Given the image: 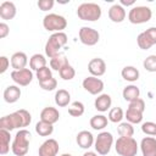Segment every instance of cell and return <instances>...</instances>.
I'll return each instance as SVG.
<instances>
[{"label": "cell", "mask_w": 156, "mask_h": 156, "mask_svg": "<svg viewBox=\"0 0 156 156\" xmlns=\"http://www.w3.org/2000/svg\"><path fill=\"white\" fill-rule=\"evenodd\" d=\"M30 122H32V115L27 110L21 108L10 115L1 117L0 129H6L9 132L13 129H23L24 127H28Z\"/></svg>", "instance_id": "cell-1"}, {"label": "cell", "mask_w": 156, "mask_h": 156, "mask_svg": "<svg viewBox=\"0 0 156 156\" xmlns=\"http://www.w3.org/2000/svg\"><path fill=\"white\" fill-rule=\"evenodd\" d=\"M30 132L27 129H20L13 138V141L11 144V150L15 156H26L29 149L30 143Z\"/></svg>", "instance_id": "cell-2"}, {"label": "cell", "mask_w": 156, "mask_h": 156, "mask_svg": "<svg viewBox=\"0 0 156 156\" xmlns=\"http://www.w3.org/2000/svg\"><path fill=\"white\" fill-rule=\"evenodd\" d=\"M67 34L63 32H57V33H52L46 44H45V55L49 58L55 57L56 55L60 54V49H62L66 44H67Z\"/></svg>", "instance_id": "cell-3"}, {"label": "cell", "mask_w": 156, "mask_h": 156, "mask_svg": "<svg viewBox=\"0 0 156 156\" xmlns=\"http://www.w3.org/2000/svg\"><path fill=\"white\" fill-rule=\"evenodd\" d=\"M101 7L95 2H83L77 7V16L82 21L95 22L101 17Z\"/></svg>", "instance_id": "cell-4"}, {"label": "cell", "mask_w": 156, "mask_h": 156, "mask_svg": "<svg viewBox=\"0 0 156 156\" xmlns=\"http://www.w3.org/2000/svg\"><path fill=\"white\" fill-rule=\"evenodd\" d=\"M115 149L119 156H136L139 145L133 136H119L115 143Z\"/></svg>", "instance_id": "cell-5"}, {"label": "cell", "mask_w": 156, "mask_h": 156, "mask_svg": "<svg viewBox=\"0 0 156 156\" xmlns=\"http://www.w3.org/2000/svg\"><path fill=\"white\" fill-rule=\"evenodd\" d=\"M43 27L48 32H62L67 27V20L57 13H48L43 18Z\"/></svg>", "instance_id": "cell-6"}, {"label": "cell", "mask_w": 156, "mask_h": 156, "mask_svg": "<svg viewBox=\"0 0 156 156\" xmlns=\"http://www.w3.org/2000/svg\"><path fill=\"white\" fill-rule=\"evenodd\" d=\"M152 11L147 6H133L128 12V21L133 24H143L151 20Z\"/></svg>", "instance_id": "cell-7"}, {"label": "cell", "mask_w": 156, "mask_h": 156, "mask_svg": "<svg viewBox=\"0 0 156 156\" xmlns=\"http://www.w3.org/2000/svg\"><path fill=\"white\" fill-rule=\"evenodd\" d=\"M113 145V136L110 132H101L98 134L94 141L95 151L99 155H107Z\"/></svg>", "instance_id": "cell-8"}, {"label": "cell", "mask_w": 156, "mask_h": 156, "mask_svg": "<svg viewBox=\"0 0 156 156\" xmlns=\"http://www.w3.org/2000/svg\"><path fill=\"white\" fill-rule=\"evenodd\" d=\"M79 40L82 44L87 45V46H94L99 43L100 40V34L96 29L91 28V27H82L79 29Z\"/></svg>", "instance_id": "cell-9"}, {"label": "cell", "mask_w": 156, "mask_h": 156, "mask_svg": "<svg viewBox=\"0 0 156 156\" xmlns=\"http://www.w3.org/2000/svg\"><path fill=\"white\" fill-rule=\"evenodd\" d=\"M82 85H83L84 90L91 95H100L104 90V82L100 78L93 77V76L84 78L82 82Z\"/></svg>", "instance_id": "cell-10"}, {"label": "cell", "mask_w": 156, "mask_h": 156, "mask_svg": "<svg viewBox=\"0 0 156 156\" xmlns=\"http://www.w3.org/2000/svg\"><path fill=\"white\" fill-rule=\"evenodd\" d=\"M11 79L18 85V87H27L33 80V72L30 68H23L18 71L11 72Z\"/></svg>", "instance_id": "cell-11"}, {"label": "cell", "mask_w": 156, "mask_h": 156, "mask_svg": "<svg viewBox=\"0 0 156 156\" xmlns=\"http://www.w3.org/2000/svg\"><path fill=\"white\" fill-rule=\"evenodd\" d=\"M58 150H60L58 143H57L55 139L49 138V139H46V140L39 146L38 155H39V156H57Z\"/></svg>", "instance_id": "cell-12"}, {"label": "cell", "mask_w": 156, "mask_h": 156, "mask_svg": "<svg viewBox=\"0 0 156 156\" xmlns=\"http://www.w3.org/2000/svg\"><path fill=\"white\" fill-rule=\"evenodd\" d=\"M88 71L93 77H101L106 72V63L100 57H94L88 63Z\"/></svg>", "instance_id": "cell-13"}, {"label": "cell", "mask_w": 156, "mask_h": 156, "mask_svg": "<svg viewBox=\"0 0 156 156\" xmlns=\"http://www.w3.org/2000/svg\"><path fill=\"white\" fill-rule=\"evenodd\" d=\"M139 146L143 156H156V138L145 136L141 139Z\"/></svg>", "instance_id": "cell-14"}, {"label": "cell", "mask_w": 156, "mask_h": 156, "mask_svg": "<svg viewBox=\"0 0 156 156\" xmlns=\"http://www.w3.org/2000/svg\"><path fill=\"white\" fill-rule=\"evenodd\" d=\"M76 141H77V144H78L79 147L88 150V149H90L94 145L95 139H94V135L90 132H88V130H80L77 134Z\"/></svg>", "instance_id": "cell-15"}, {"label": "cell", "mask_w": 156, "mask_h": 156, "mask_svg": "<svg viewBox=\"0 0 156 156\" xmlns=\"http://www.w3.org/2000/svg\"><path fill=\"white\" fill-rule=\"evenodd\" d=\"M126 16H127L126 10H124V7H123L122 5H119V4H115V5H112V6L108 9V18H110L112 22H115V23H121V22H123V21L126 20Z\"/></svg>", "instance_id": "cell-16"}, {"label": "cell", "mask_w": 156, "mask_h": 156, "mask_svg": "<svg viewBox=\"0 0 156 156\" xmlns=\"http://www.w3.org/2000/svg\"><path fill=\"white\" fill-rule=\"evenodd\" d=\"M58 118H60V112L56 107L48 106V107H44L40 112V121L55 124L58 121Z\"/></svg>", "instance_id": "cell-17"}, {"label": "cell", "mask_w": 156, "mask_h": 156, "mask_svg": "<svg viewBox=\"0 0 156 156\" xmlns=\"http://www.w3.org/2000/svg\"><path fill=\"white\" fill-rule=\"evenodd\" d=\"M17 13V10H16V5L12 2V1H4L1 2L0 5V17L2 20H12L15 18Z\"/></svg>", "instance_id": "cell-18"}, {"label": "cell", "mask_w": 156, "mask_h": 156, "mask_svg": "<svg viewBox=\"0 0 156 156\" xmlns=\"http://www.w3.org/2000/svg\"><path fill=\"white\" fill-rule=\"evenodd\" d=\"M10 61H11V67H12L15 71H18V69L26 68V66H27V63H28V57H27V55H26L24 52L17 51V52H15V54L11 56Z\"/></svg>", "instance_id": "cell-19"}, {"label": "cell", "mask_w": 156, "mask_h": 156, "mask_svg": "<svg viewBox=\"0 0 156 156\" xmlns=\"http://www.w3.org/2000/svg\"><path fill=\"white\" fill-rule=\"evenodd\" d=\"M21 94L22 93H21V89L18 85H9L4 90L2 95H4V100L7 104H15L21 98Z\"/></svg>", "instance_id": "cell-20"}, {"label": "cell", "mask_w": 156, "mask_h": 156, "mask_svg": "<svg viewBox=\"0 0 156 156\" xmlns=\"http://www.w3.org/2000/svg\"><path fill=\"white\" fill-rule=\"evenodd\" d=\"M112 105V99L108 94H100L94 101V107L100 112H106Z\"/></svg>", "instance_id": "cell-21"}, {"label": "cell", "mask_w": 156, "mask_h": 156, "mask_svg": "<svg viewBox=\"0 0 156 156\" xmlns=\"http://www.w3.org/2000/svg\"><path fill=\"white\" fill-rule=\"evenodd\" d=\"M121 76H122V78H123L124 80L133 83V82H136V80L139 79L140 73H139L138 68H135L134 66H126V67L122 68Z\"/></svg>", "instance_id": "cell-22"}, {"label": "cell", "mask_w": 156, "mask_h": 156, "mask_svg": "<svg viewBox=\"0 0 156 156\" xmlns=\"http://www.w3.org/2000/svg\"><path fill=\"white\" fill-rule=\"evenodd\" d=\"M122 96H123V99L126 101L132 102V101L139 99V96H140V89L136 85H134V84L127 85V87H124V89L122 91Z\"/></svg>", "instance_id": "cell-23"}, {"label": "cell", "mask_w": 156, "mask_h": 156, "mask_svg": "<svg viewBox=\"0 0 156 156\" xmlns=\"http://www.w3.org/2000/svg\"><path fill=\"white\" fill-rule=\"evenodd\" d=\"M71 102V94L66 89H58L55 93V104L58 107H66Z\"/></svg>", "instance_id": "cell-24"}, {"label": "cell", "mask_w": 156, "mask_h": 156, "mask_svg": "<svg viewBox=\"0 0 156 156\" xmlns=\"http://www.w3.org/2000/svg\"><path fill=\"white\" fill-rule=\"evenodd\" d=\"M11 134L6 129H0V154L6 155L10 151Z\"/></svg>", "instance_id": "cell-25"}, {"label": "cell", "mask_w": 156, "mask_h": 156, "mask_svg": "<svg viewBox=\"0 0 156 156\" xmlns=\"http://www.w3.org/2000/svg\"><path fill=\"white\" fill-rule=\"evenodd\" d=\"M46 62L48 61H46V58H45L44 55H41V54H34L29 58V67H30L32 71H35L37 72L38 69L45 67L46 66Z\"/></svg>", "instance_id": "cell-26"}, {"label": "cell", "mask_w": 156, "mask_h": 156, "mask_svg": "<svg viewBox=\"0 0 156 156\" xmlns=\"http://www.w3.org/2000/svg\"><path fill=\"white\" fill-rule=\"evenodd\" d=\"M68 63H69L68 58L66 57V55H63L61 52L58 55H56L55 57L50 58V68L54 69V71H57V72H60V69L63 68Z\"/></svg>", "instance_id": "cell-27"}, {"label": "cell", "mask_w": 156, "mask_h": 156, "mask_svg": "<svg viewBox=\"0 0 156 156\" xmlns=\"http://www.w3.org/2000/svg\"><path fill=\"white\" fill-rule=\"evenodd\" d=\"M90 123V127L95 130H102L105 127H107V123H108V118L104 115H95L90 118L89 121Z\"/></svg>", "instance_id": "cell-28"}, {"label": "cell", "mask_w": 156, "mask_h": 156, "mask_svg": "<svg viewBox=\"0 0 156 156\" xmlns=\"http://www.w3.org/2000/svg\"><path fill=\"white\" fill-rule=\"evenodd\" d=\"M35 132L40 136H50L54 133V124L44 122V121H39L35 124Z\"/></svg>", "instance_id": "cell-29"}, {"label": "cell", "mask_w": 156, "mask_h": 156, "mask_svg": "<svg viewBox=\"0 0 156 156\" xmlns=\"http://www.w3.org/2000/svg\"><path fill=\"white\" fill-rule=\"evenodd\" d=\"M124 118H127V122H129L132 124H138L143 121V112H139L136 110L128 107L124 113Z\"/></svg>", "instance_id": "cell-30"}, {"label": "cell", "mask_w": 156, "mask_h": 156, "mask_svg": "<svg viewBox=\"0 0 156 156\" xmlns=\"http://www.w3.org/2000/svg\"><path fill=\"white\" fill-rule=\"evenodd\" d=\"M117 132L119 136H126V138H132L134 134V127L129 122H121L117 127Z\"/></svg>", "instance_id": "cell-31"}, {"label": "cell", "mask_w": 156, "mask_h": 156, "mask_svg": "<svg viewBox=\"0 0 156 156\" xmlns=\"http://www.w3.org/2000/svg\"><path fill=\"white\" fill-rule=\"evenodd\" d=\"M136 43H138V46L141 50H149L151 46H154V43L149 38V35L145 33V30L139 33V35L136 37Z\"/></svg>", "instance_id": "cell-32"}, {"label": "cell", "mask_w": 156, "mask_h": 156, "mask_svg": "<svg viewBox=\"0 0 156 156\" xmlns=\"http://www.w3.org/2000/svg\"><path fill=\"white\" fill-rule=\"evenodd\" d=\"M84 111H85V107L82 101H73L68 107V113L72 117H80L84 113Z\"/></svg>", "instance_id": "cell-33"}, {"label": "cell", "mask_w": 156, "mask_h": 156, "mask_svg": "<svg viewBox=\"0 0 156 156\" xmlns=\"http://www.w3.org/2000/svg\"><path fill=\"white\" fill-rule=\"evenodd\" d=\"M108 121L112 123H121V121L124 118V112L121 107H112L108 111Z\"/></svg>", "instance_id": "cell-34"}, {"label": "cell", "mask_w": 156, "mask_h": 156, "mask_svg": "<svg viewBox=\"0 0 156 156\" xmlns=\"http://www.w3.org/2000/svg\"><path fill=\"white\" fill-rule=\"evenodd\" d=\"M58 74H60V77H61L63 80H71V79H73L74 76H76V69L73 68V66H72L71 63H68V65H66L63 68L60 69Z\"/></svg>", "instance_id": "cell-35"}, {"label": "cell", "mask_w": 156, "mask_h": 156, "mask_svg": "<svg viewBox=\"0 0 156 156\" xmlns=\"http://www.w3.org/2000/svg\"><path fill=\"white\" fill-rule=\"evenodd\" d=\"M35 76L38 78V82H45V80H49L50 78H52V72H51V68H49L48 66L38 69L35 72Z\"/></svg>", "instance_id": "cell-36"}, {"label": "cell", "mask_w": 156, "mask_h": 156, "mask_svg": "<svg viewBox=\"0 0 156 156\" xmlns=\"http://www.w3.org/2000/svg\"><path fill=\"white\" fill-rule=\"evenodd\" d=\"M141 132L149 136H156V123L155 122H144L141 124Z\"/></svg>", "instance_id": "cell-37"}, {"label": "cell", "mask_w": 156, "mask_h": 156, "mask_svg": "<svg viewBox=\"0 0 156 156\" xmlns=\"http://www.w3.org/2000/svg\"><path fill=\"white\" fill-rule=\"evenodd\" d=\"M143 66L147 72H156V55H149L143 61Z\"/></svg>", "instance_id": "cell-38"}, {"label": "cell", "mask_w": 156, "mask_h": 156, "mask_svg": "<svg viewBox=\"0 0 156 156\" xmlns=\"http://www.w3.org/2000/svg\"><path fill=\"white\" fill-rule=\"evenodd\" d=\"M39 85H40V88L43 89V90H46V91H52V90H55L56 89V87H57V80H56V78H50L49 80H45V82H40L39 83Z\"/></svg>", "instance_id": "cell-39"}, {"label": "cell", "mask_w": 156, "mask_h": 156, "mask_svg": "<svg viewBox=\"0 0 156 156\" xmlns=\"http://www.w3.org/2000/svg\"><path fill=\"white\" fill-rule=\"evenodd\" d=\"M128 107L129 108H133V110H136V111H139V112H143L144 113V110H145V101L143 100V99H136V100H134V101H132V102H129V105H128Z\"/></svg>", "instance_id": "cell-40"}, {"label": "cell", "mask_w": 156, "mask_h": 156, "mask_svg": "<svg viewBox=\"0 0 156 156\" xmlns=\"http://www.w3.org/2000/svg\"><path fill=\"white\" fill-rule=\"evenodd\" d=\"M37 5H38L39 10H41V11H49V10H51L54 7L55 1L54 0H39L37 2Z\"/></svg>", "instance_id": "cell-41"}, {"label": "cell", "mask_w": 156, "mask_h": 156, "mask_svg": "<svg viewBox=\"0 0 156 156\" xmlns=\"http://www.w3.org/2000/svg\"><path fill=\"white\" fill-rule=\"evenodd\" d=\"M11 61L6 57V56H0V73H5L7 71V68L10 67Z\"/></svg>", "instance_id": "cell-42"}, {"label": "cell", "mask_w": 156, "mask_h": 156, "mask_svg": "<svg viewBox=\"0 0 156 156\" xmlns=\"http://www.w3.org/2000/svg\"><path fill=\"white\" fill-rule=\"evenodd\" d=\"M9 33H10V27L5 22H1L0 23V38L1 39L6 38L9 35Z\"/></svg>", "instance_id": "cell-43"}, {"label": "cell", "mask_w": 156, "mask_h": 156, "mask_svg": "<svg viewBox=\"0 0 156 156\" xmlns=\"http://www.w3.org/2000/svg\"><path fill=\"white\" fill-rule=\"evenodd\" d=\"M145 33L149 35V38L151 39V41L154 43V45L156 44V27H150L145 30Z\"/></svg>", "instance_id": "cell-44"}, {"label": "cell", "mask_w": 156, "mask_h": 156, "mask_svg": "<svg viewBox=\"0 0 156 156\" xmlns=\"http://www.w3.org/2000/svg\"><path fill=\"white\" fill-rule=\"evenodd\" d=\"M134 4H135L134 0H129V1H127V0H121V2H119V5H122L123 7H124V6H132V5H134Z\"/></svg>", "instance_id": "cell-45"}, {"label": "cell", "mask_w": 156, "mask_h": 156, "mask_svg": "<svg viewBox=\"0 0 156 156\" xmlns=\"http://www.w3.org/2000/svg\"><path fill=\"white\" fill-rule=\"evenodd\" d=\"M99 154L98 152H94V151H85L83 154V156H98Z\"/></svg>", "instance_id": "cell-46"}, {"label": "cell", "mask_w": 156, "mask_h": 156, "mask_svg": "<svg viewBox=\"0 0 156 156\" xmlns=\"http://www.w3.org/2000/svg\"><path fill=\"white\" fill-rule=\"evenodd\" d=\"M61 156H72V155H71V154H62Z\"/></svg>", "instance_id": "cell-47"}]
</instances>
